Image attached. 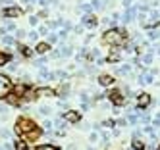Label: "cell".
I'll use <instances>...</instances> for the list:
<instances>
[{
  "label": "cell",
  "mask_w": 160,
  "mask_h": 150,
  "mask_svg": "<svg viewBox=\"0 0 160 150\" xmlns=\"http://www.w3.org/2000/svg\"><path fill=\"white\" fill-rule=\"evenodd\" d=\"M16 133H18V135H25L27 139H37V137L41 135V131L37 129V125L29 118H19L18 119V123H16Z\"/></svg>",
  "instance_id": "6da1fadb"
},
{
  "label": "cell",
  "mask_w": 160,
  "mask_h": 150,
  "mask_svg": "<svg viewBox=\"0 0 160 150\" xmlns=\"http://www.w3.org/2000/svg\"><path fill=\"white\" fill-rule=\"evenodd\" d=\"M124 41H125L124 29L112 27V29H108V31L102 35V42H104V44H110V46H120V44H124Z\"/></svg>",
  "instance_id": "7a4b0ae2"
},
{
  "label": "cell",
  "mask_w": 160,
  "mask_h": 150,
  "mask_svg": "<svg viewBox=\"0 0 160 150\" xmlns=\"http://www.w3.org/2000/svg\"><path fill=\"white\" fill-rule=\"evenodd\" d=\"M12 89H14V85H12L10 77H8V75H4V73H0V100L6 98V96L12 92Z\"/></svg>",
  "instance_id": "3957f363"
},
{
  "label": "cell",
  "mask_w": 160,
  "mask_h": 150,
  "mask_svg": "<svg viewBox=\"0 0 160 150\" xmlns=\"http://www.w3.org/2000/svg\"><path fill=\"white\" fill-rule=\"evenodd\" d=\"M0 14L4 15V18H8V19H12V18H19V15H21V8H18V6H6L4 10H2V12H0Z\"/></svg>",
  "instance_id": "277c9868"
},
{
  "label": "cell",
  "mask_w": 160,
  "mask_h": 150,
  "mask_svg": "<svg viewBox=\"0 0 160 150\" xmlns=\"http://www.w3.org/2000/svg\"><path fill=\"white\" fill-rule=\"evenodd\" d=\"M106 96H108V98H110V102H112V104H116V106H124V104H125L124 96H122V91H118V89L110 91Z\"/></svg>",
  "instance_id": "5b68a950"
},
{
  "label": "cell",
  "mask_w": 160,
  "mask_h": 150,
  "mask_svg": "<svg viewBox=\"0 0 160 150\" xmlns=\"http://www.w3.org/2000/svg\"><path fill=\"white\" fill-rule=\"evenodd\" d=\"M137 106H139V110L149 108V106H151V94H147V92L137 94Z\"/></svg>",
  "instance_id": "8992f818"
},
{
  "label": "cell",
  "mask_w": 160,
  "mask_h": 150,
  "mask_svg": "<svg viewBox=\"0 0 160 150\" xmlns=\"http://www.w3.org/2000/svg\"><path fill=\"white\" fill-rule=\"evenodd\" d=\"M81 25H87V27H96V25H98V21H96V18L93 14H85L81 18Z\"/></svg>",
  "instance_id": "52a82bcc"
},
{
  "label": "cell",
  "mask_w": 160,
  "mask_h": 150,
  "mask_svg": "<svg viewBox=\"0 0 160 150\" xmlns=\"http://www.w3.org/2000/svg\"><path fill=\"white\" fill-rule=\"evenodd\" d=\"M64 119H66V121H69V123H77L79 119H81V114L75 112V110H69V112H66V114H64Z\"/></svg>",
  "instance_id": "ba28073f"
},
{
  "label": "cell",
  "mask_w": 160,
  "mask_h": 150,
  "mask_svg": "<svg viewBox=\"0 0 160 150\" xmlns=\"http://www.w3.org/2000/svg\"><path fill=\"white\" fill-rule=\"evenodd\" d=\"M37 96H56V91L48 89V87H41V89H37Z\"/></svg>",
  "instance_id": "9c48e42d"
},
{
  "label": "cell",
  "mask_w": 160,
  "mask_h": 150,
  "mask_svg": "<svg viewBox=\"0 0 160 150\" xmlns=\"http://www.w3.org/2000/svg\"><path fill=\"white\" fill-rule=\"evenodd\" d=\"M69 92V85H66V83H62V85L56 89V96H60V98H66Z\"/></svg>",
  "instance_id": "30bf717a"
},
{
  "label": "cell",
  "mask_w": 160,
  "mask_h": 150,
  "mask_svg": "<svg viewBox=\"0 0 160 150\" xmlns=\"http://www.w3.org/2000/svg\"><path fill=\"white\" fill-rule=\"evenodd\" d=\"M98 83H101L102 87H112L114 85V77H112V75H101V77H98Z\"/></svg>",
  "instance_id": "8fae6325"
},
{
  "label": "cell",
  "mask_w": 160,
  "mask_h": 150,
  "mask_svg": "<svg viewBox=\"0 0 160 150\" xmlns=\"http://www.w3.org/2000/svg\"><path fill=\"white\" fill-rule=\"evenodd\" d=\"M35 50H37V54H46L50 50V42H39L35 46Z\"/></svg>",
  "instance_id": "7c38bea8"
},
{
  "label": "cell",
  "mask_w": 160,
  "mask_h": 150,
  "mask_svg": "<svg viewBox=\"0 0 160 150\" xmlns=\"http://www.w3.org/2000/svg\"><path fill=\"white\" fill-rule=\"evenodd\" d=\"M18 50H19V54L25 56V58H31V56H33L31 48H29V46H25V44H19V46H18Z\"/></svg>",
  "instance_id": "4fadbf2b"
},
{
  "label": "cell",
  "mask_w": 160,
  "mask_h": 150,
  "mask_svg": "<svg viewBox=\"0 0 160 150\" xmlns=\"http://www.w3.org/2000/svg\"><path fill=\"white\" fill-rule=\"evenodd\" d=\"M10 60H12L10 52H2V50H0V65H2V64H8Z\"/></svg>",
  "instance_id": "5bb4252c"
},
{
  "label": "cell",
  "mask_w": 160,
  "mask_h": 150,
  "mask_svg": "<svg viewBox=\"0 0 160 150\" xmlns=\"http://www.w3.org/2000/svg\"><path fill=\"white\" fill-rule=\"evenodd\" d=\"M16 96H18V94H12V92H10V94L6 96L8 104H12V106H18V104H19V98H16Z\"/></svg>",
  "instance_id": "9a60e30c"
},
{
  "label": "cell",
  "mask_w": 160,
  "mask_h": 150,
  "mask_svg": "<svg viewBox=\"0 0 160 150\" xmlns=\"http://www.w3.org/2000/svg\"><path fill=\"white\" fill-rule=\"evenodd\" d=\"M91 6H93V10H102L104 8V2L102 0H91Z\"/></svg>",
  "instance_id": "2e32d148"
},
{
  "label": "cell",
  "mask_w": 160,
  "mask_h": 150,
  "mask_svg": "<svg viewBox=\"0 0 160 150\" xmlns=\"http://www.w3.org/2000/svg\"><path fill=\"white\" fill-rule=\"evenodd\" d=\"M120 58H122L120 52H110L108 54V62H120Z\"/></svg>",
  "instance_id": "e0dca14e"
},
{
  "label": "cell",
  "mask_w": 160,
  "mask_h": 150,
  "mask_svg": "<svg viewBox=\"0 0 160 150\" xmlns=\"http://www.w3.org/2000/svg\"><path fill=\"white\" fill-rule=\"evenodd\" d=\"M139 83H141V85H149V83H152V75H141V77H139Z\"/></svg>",
  "instance_id": "ac0fdd59"
},
{
  "label": "cell",
  "mask_w": 160,
  "mask_h": 150,
  "mask_svg": "<svg viewBox=\"0 0 160 150\" xmlns=\"http://www.w3.org/2000/svg\"><path fill=\"white\" fill-rule=\"evenodd\" d=\"M133 148H135V150H143V148H145V142H141L137 137H135V139H133Z\"/></svg>",
  "instance_id": "d6986e66"
},
{
  "label": "cell",
  "mask_w": 160,
  "mask_h": 150,
  "mask_svg": "<svg viewBox=\"0 0 160 150\" xmlns=\"http://www.w3.org/2000/svg\"><path fill=\"white\" fill-rule=\"evenodd\" d=\"M60 56H72V48L69 46H62L60 48Z\"/></svg>",
  "instance_id": "ffe728a7"
},
{
  "label": "cell",
  "mask_w": 160,
  "mask_h": 150,
  "mask_svg": "<svg viewBox=\"0 0 160 150\" xmlns=\"http://www.w3.org/2000/svg\"><path fill=\"white\" fill-rule=\"evenodd\" d=\"M0 39H2V42H4V44H12V42H14V39H12L8 33H6V35H2Z\"/></svg>",
  "instance_id": "44dd1931"
},
{
  "label": "cell",
  "mask_w": 160,
  "mask_h": 150,
  "mask_svg": "<svg viewBox=\"0 0 160 150\" xmlns=\"http://www.w3.org/2000/svg\"><path fill=\"white\" fill-rule=\"evenodd\" d=\"M143 62H145L147 65H149V64H152V54H151V52H149V54H145V56H143Z\"/></svg>",
  "instance_id": "7402d4cb"
},
{
  "label": "cell",
  "mask_w": 160,
  "mask_h": 150,
  "mask_svg": "<svg viewBox=\"0 0 160 150\" xmlns=\"http://www.w3.org/2000/svg\"><path fill=\"white\" fill-rule=\"evenodd\" d=\"M37 150H58V148H56V146H52V144H41Z\"/></svg>",
  "instance_id": "603a6c76"
},
{
  "label": "cell",
  "mask_w": 160,
  "mask_h": 150,
  "mask_svg": "<svg viewBox=\"0 0 160 150\" xmlns=\"http://www.w3.org/2000/svg\"><path fill=\"white\" fill-rule=\"evenodd\" d=\"M29 23H31L33 27H37V25H39V15H31V18H29Z\"/></svg>",
  "instance_id": "cb8c5ba5"
},
{
  "label": "cell",
  "mask_w": 160,
  "mask_h": 150,
  "mask_svg": "<svg viewBox=\"0 0 160 150\" xmlns=\"http://www.w3.org/2000/svg\"><path fill=\"white\" fill-rule=\"evenodd\" d=\"M16 150H27V142H16Z\"/></svg>",
  "instance_id": "d4e9b609"
},
{
  "label": "cell",
  "mask_w": 160,
  "mask_h": 150,
  "mask_svg": "<svg viewBox=\"0 0 160 150\" xmlns=\"http://www.w3.org/2000/svg\"><path fill=\"white\" fill-rule=\"evenodd\" d=\"M39 35H41V33H39V31L35 29V31H31V33H29V39H31V41H37V39H39Z\"/></svg>",
  "instance_id": "484cf974"
},
{
  "label": "cell",
  "mask_w": 160,
  "mask_h": 150,
  "mask_svg": "<svg viewBox=\"0 0 160 150\" xmlns=\"http://www.w3.org/2000/svg\"><path fill=\"white\" fill-rule=\"evenodd\" d=\"M16 37H18V39H23V37H25V31H23V29H16Z\"/></svg>",
  "instance_id": "4316f807"
},
{
  "label": "cell",
  "mask_w": 160,
  "mask_h": 150,
  "mask_svg": "<svg viewBox=\"0 0 160 150\" xmlns=\"http://www.w3.org/2000/svg\"><path fill=\"white\" fill-rule=\"evenodd\" d=\"M42 127H45V131H50V129H52V121H45Z\"/></svg>",
  "instance_id": "83f0119b"
},
{
  "label": "cell",
  "mask_w": 160,
  "mask_h": 150,
  "mask_svg": "<svg viewBox=\"0 0 160 150\" xmlns=\"http://www.w3.org/2000/svg\"><path fill=\"white\" fill-rule=\"evenodd\" d=\"M39 33H41V35H46V33H48V25H42V27L39 29Z\"/></svg>",
  "instance_id": "f1b7e54d"
},
{
  "label": "cell",
  "mask_w": 160,
  "mask_h": 150,
  "mask_svg": "<svg viewBox=\"0 0 160 150\" xmlns=\"http://www.w3.org/2000/svg\"><path fill=\"white\" fill-rule=\"evenodd\" d=\"M0 114H8V106H4V104H0Z\"/></svg>",
  "instance_id": "f546056e"
},
{
  "label": "cell",
  "mask_w": 160,
  "mask_h": 150,
  "mask_svg": "<svg viewBox=\"0 0 160 150\" xmlns=\"http://www.w3.org/2000/svg\"><path fill=\"white\" fill-rule=\"evenodd\" d=\"M104 125H106V127H114L116 121H114V119H108V121H104Z\"/></svg>",
  "instance_id": "4dcf8cb0"
},
{
  "label": "cell",
  "mask_w": 160,
  "mask_h": 150,
  "mask_svg": "<svg viewBox=\"0 0 160 150\" xmlns=\"http://www.w3.org/2000/svg\"><path fill=\"white\" fill-rule=\"evenodd\" d=\"M41 114L42 115H48V114H50V110L46 108V106H42V108H41Z\"/></svg>",
  "instance_id": "1f68e13d"
},
{
  "label": "cell",
  "mask_w": 160,
  "mask_h": 150,
  "mask_svg": "<svg viewBox=\"0 0 160 150\" xmlns=\"http://www.w3.org/2000/svg\"><path fill=\"white\" fill-rule=\"evenodd\" d=\"M124 6H125V8H131V6H133V0H124Z\"/></svg>",
  "instance_id": "d6a6232c"
},
{
  "label": "cell",
  "mask_w": 160,
  "mask_h": 150,
  "mask_svg": "<svg viewBox=\"0 0 160 150\" xmlns=\"http://www.w3.org/2000/svg\"><path fill=\"white\" fill-rule=\"evenodd\" d=\"M56 41H58V37H56V35H50V37H48V42H50V44H52V42H56Z\"/></svg>",
  "instance_id": "836d02e7"
},
{
  "label": "cell",
  "mask_w": 160,
  "mask_h": 150,
  "mask_svg": "<svg viewBox=\"0 0 160 150\" xmlns=\"http://www.w3.org/2000/svg\"><path fill=\"white\" fill-rule=\"evenodd\" d=\"M158 54H160V48H158Z\"/></svg>",
  "instance_id": "e575fe53"
}]
</instances>
